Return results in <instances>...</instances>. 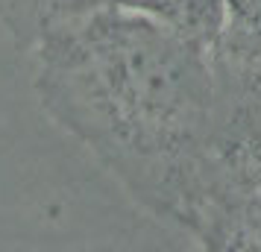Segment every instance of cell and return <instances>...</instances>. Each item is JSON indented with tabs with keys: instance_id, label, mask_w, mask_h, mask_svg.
<instances>
[{
	"instance_id": "cell-1",
	"label": "cell",
	"mask_w": 261,
	"mask_h": 252,
	"mask_svg": "<svg viewBox=\"0 0 261 252\" xmlns=\"http://www.w3.org/2000/svg\"><path fill=\"white\" fill-rule=\"evenodd\" d=\"M33 91L135 205L194 235L217 203L212 47L109 3L33 47Z\"/></svg>"
},
{
	"instance_id": "cell-2",
	"label": "cell",
	"mask_w": 261,
	"mask_h": 252,
	"mask_svg": "<svg viewBox=\"0 0 261 252\" xmlns=\"http://www.w3.org/2000/svg\"><path fill=\"white\" fill-rule=\"evenodd\" d=\"M212 158L220 203L261 191V36L226 26L212 47Z\"/></svg>"
},
{
	"instance_id": "cell-3",
	"label": "cell",
	"mask_w": 261,
	"mask_h": 252,
	"mask_svg": "<svg viewBox=\"0 0 261 252\" xmlns=\"http://www.w3.org/2000/svg\"><path fill=\"white\" fill-rule=\"evenodd\" d=\"M115 3L202 47H214L229 26L226 0H115Z\"/></svg>"
},
{
	"instance_id": "cell-4",
	"label": "cell",
	"mask_w": 261,
	"mask_h": 252,
	"mask_svg": "<svg viewBox=\"0 0 261 252\" xmlns=\"http://www.w3.org/2000/svg\"><path fill=\"white\" fill-rule=\"evenodd\" d=\"M115 0H0V26L18 47L33 50L53 30Z\"/></svg>"
},
{
	"instance_id": "cell-5",
	"label": "cell",
	"mask_w": 261,
	"mask_h": 252,
	"mask_svg": "<svg viewBox=\"0 0 261 252\" xmlns=\"http://www.w3.org/2000/svg\"><path fill=\"white\" fill-rule=\"evenodd\" d=\"M191 238L205 249H258L261 252V191L214 203Z\"/></svg>"
},
{
	"instance_id": "cell-6",
	"label": "cell",
	"mask_w": 261,
	"mask_h": 252,
	"mask_svg": "<svg viewBox=\"0 0 261 252\" xmlns=\"http://www.w3.org/2000/svg\"><path fill=\"white\" fill-rule=\"evenodd\" d=\"M226 9L232 30L261 36V0H226Z\"/></svg>"
}]
</instances>
